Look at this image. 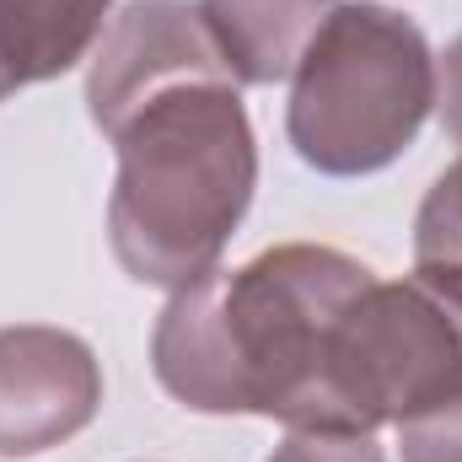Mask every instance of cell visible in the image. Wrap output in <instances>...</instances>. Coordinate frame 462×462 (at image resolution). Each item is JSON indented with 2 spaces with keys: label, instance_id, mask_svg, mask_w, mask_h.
Masks as SVG:
<instances>
[{
  "label": "cell",
  "instance_id": "obj_10",
  "mask_svg": "<svg viewBox=\"0 0 462 462\" xmlns=\"http://www.w3.org/2000/svg\"><path fill=\"white\" fill-rule=\"evenodd\" d=\"M403 462H462V382L425 414L393 425Z\"/></svg>",
  "mask_w": 462,
  "mask_h": 462
},
{
  "label": "cell",
  "instance_id": "obj_5",
  "mask_svg": "<svg viewBox=\"0 0 462 462\" xmlns=\"http://www.w3.org/2000/svg\"><path fill=\"white\" fill-rule=\"evenodd\" d=\"M103 409V365L87 339L43 323L0 328V457H38L81 436Z\"/></svg>",
  "mask_w": 462,
  "mask_h": 462
},
{
  "label": "cell",
  "instance_id": "obj_11",
  "mask_svg": "<svg viewBox=\"0 0 462 462\" xmlns=\"http://www.w3.org/2000/svg\"><path fill=\"white\" fill-rule=\"evenodd\" d=\"M269 462H387V452L371 436L345 430H285V441L269 452Z\"/></svg>",
  "mask_w": 462,
  "mask_h": 462
},
{
  "label": "cell",
  "instance_id": "obj_8",
  "mask_svg": "<svg viewBox=\"0 0 462 462\" xmlns=\"http://www.w3.org/2000/svg\"><path fill=\"white\" fill-rule=\"evenodd\" d=\"M334 0H199V16L242 87L291 81Z\"/></svg>",
  "mask_w": 462,
  "mask_h": 462
},
{
  "label": "cell",
  "instance_id": "obj_2",
  "mask_svg": "<svg viewBox=\"0 0 462 462\" xmlns=\"http://www.w3.org/2000/svg\"><path fill=\"white\" fill-rule=\"evenodd\" d=\"M108 140L118 151L108 236L124 274L162 291L210 274L258 189V140L236 76L221 65L167 81Z\"/></svg>",
  "mask_w": 462,
  "mask_h": 462
},
{
  "label": "cell",
  "instance_id": "obj_6",
  "mask_svg": "<svg viewBox=\"0 0 462 462\" xmlns=\"http://www.w3.org/2000/svg\"><path fill=\"white\" fill-rule=\"evenodd\" d=\"M221 49L189 0H129L97 38L87 70V114L108 134L140 97L162 92L167 81L221 70Z\"/></svg>",
  "mask_w": 462,
  "mask_h": 462
},
{
  "label": "cell",
  "instance_id": "obj_9",
  "mask_svg": "<svg viewBox=\"0 0 462 462\" xmlns=\"http://www.w3.org/2000/svg\"><path fill=\"white\" fill-rule=\"evenodd\" d=\"M414 263L462 274V156L430 183L414 216Z\"/></svg>",
  "mask_w": 462,
  "mask_h": 462
},
{
  "label": "cell",
  "instance_id": "obj_12",
  "mask_svg": "<svg viewBox=\"0 0 462 462\" xmlns=\"http://www.w3.org/2000/svg\"><path fill=\"white\" fill-rule=\"evenodd\" d=\"M436 114L441 129L462 145V38H452L447 54L436 60Z\"/></svg>",
  "mask_w": 462,
  "mask_h": 462
},
{
  "label": "cell",
  "instance_id": "obj_4",
  "mask_svg": "<svg viewBox=\"0 0 462 462\" xmlns=\"http://www.w3.org/2000/svg\"><path fill=\"white\" fill-rule=\"evenodd\" d=\"M462 382V274L414 263L371 280L328 334L318 393L296 430L376 436L441 403Z\"/></svg>",
  "mask_w": 462,
  "mask_h": 462
},
{
  "label": "cell",
  "instance_id": "obj_3",
  "mask_svg": "<svg viewBox=\"0 0 462 462\" xmlns=\"http://www.w3.org/2000/svg\"><path fill=\"white\" fill-rule=\"evenodd\" d=\"M436 108V54L425 32L382 0H334L296 76L285 134L328 178L393 167Z\"/></svg>",
  "mask_w": 462,
  "mask_h": 462
},
{
  "label": "cell",
  "instance_id": "obj_7",
  "mask_svg": "<svg viewBox=\"0 0 462 462\" xmlns=\"http://www.w3.org/2000/svg\"><path fill=\"white\" fill-rule=\"evenodd\" d=\"M114 22V0H0V103L76 70Z\"/></svg>",
  "mask_w": 462,
  "mask_h": 462
},
{
  "label": "cell",
  "instance_id": "obj_1",
  "mask_svg": "<svg viewBox=\"0 0 462 462\" xmlns=\"http://www.w3.org/2000/svg\"><path fill=\"white\" fill-rule=\"evenodd\" d=\"M371 280L360 258L323 242H280L242 269H210L156 318V382L194 414H263L296 430L328 334Z\"/></svg>",
  "mask_w": 462,
  "mask_h": 462
}]
</instances>
